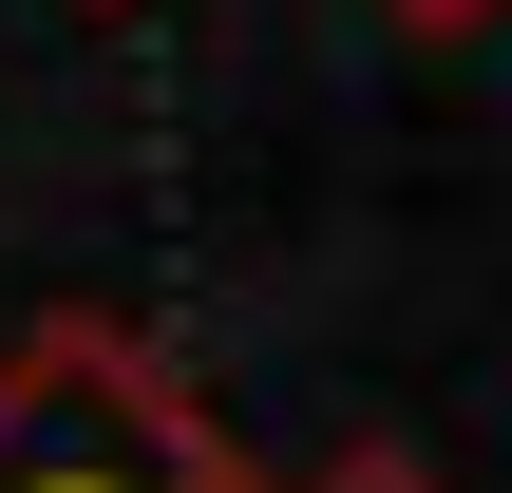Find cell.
I'll use <instances>...</instances> for the list:
<instances>
[{
  "mask_svg": "<svg viewBox=\"0 0 512 493\" xmlns=\"http://www.w3.org/2000/svg\"><path fill=\"white\" fill-rule=\"evenodd\" d=\"M361 19H399V38H437V57H456V38H494V0H361Z\"/></svg>",
  "mask_w": 512,
  "mask_h": 493,
  "instance_id": "cell-2",
  "label": "cell"
},
{
  "mask_svg": "<svg viewBox=\"0 0 512 493\" xmlns=\"http://www.w3.org/2000/svg\"><path fill=\"white\" fill-rule=\"evenodd\" d=\"M323 493H437V475H399V456H361V475H323Z\"/></svg>",
  "mask_w": 512,
  "mask_h": 493,
  "instance_id": "cell-3",
  "label": "cell"
},
{
  "mask_svg": "<svg viewBox=\"0 0 512 493\" xmlns=\"http://www.w3.org/2000/svg\"><path fill=\"white\" fill-rule=\"evenodd\" d=\"M0 493H266V475L114 304H57L0 342Z\"/></svg>",
  "mask_w": 512,
  "mask_h": 493,
  "instance_id": "cell-1",
  "label": "cell"
},
{
  "mask_svg": "<svg viewBox=\"0 0 512 493\" xmlns=\"http://www.w3.org/2000/svg\"><path fill=\"white\" fill-rule=\"evenodd\" d=\"M95 19H133V0H95Z\"/></svg>",
  "mask_w": 512,
  "mask_h": 493,
  "instance_id": "cell-4",
  "label": "cell"
}]
</instances>
